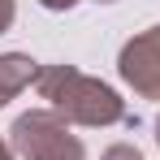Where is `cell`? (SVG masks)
Masks as SVG:
<instances>
[{
  "mask_svg": "<svg viewBox=\"0 0 160 160\" xmlns=\"http://www.w3.org/2000/svg\"><path fill=\"white\" fill-rule=\"evenodd\" d=\"M156 147H160V112H156Z\"/></svg>",
  "mask_w": 160,
  "mask_h": 160,
  "instance_id": "9c48e42d",
  "label": "cell"
},
{
  "mask_svg": "<svg viewBox=\"0 0 160 160\" xmlns=\"http://www.w3.org/2000/svg\"><path fill=\"white\" fill-rule=\"evenodd\" d=\"M95 4H117V0H95Z\"/></svg>",
  "mask_w": 160,
  "mask_h": 160,
  "instance_id": "30bf717a",
  "label": "cell"
},
{
  "mask_svg": "<svg viewBox=\"0 0 160 160\" xmlns=\"http://www.w3.org/2000/svg\"><path fill=\"white\" fill-rule=\"evenodd\" d=\"M0 160H18V152H13V147H9L4 138H0Z\"/></svg>",
  "mask_w": 160,
  "mask_h": 160,
  "instance_id": "ba28073f",
  "label": "cell"
},
{
  "mask_svg": "<svg viewBox=\"0 0 160 160\" xmlns=\"http://www.w3.org/2000/svg\"><path fill=\"white\" fill-rule=\"evenodd\" d=\"M18 22V0H0V35H9Z\"/></svg>",
  "mask_w": 160,
  "mask_h": 160,
  "instance_id": "8992f818",
  "label": "cell"
},
{
  "mask_svg": "<svg viewBox=\"0 0 160 160\" xmlns=\"http://www.w3.org/2000/svg\"><path fill=\"white\" fill-rule=\"evenodd\" d=\"M100 160H143V152H138L134 143H112V147H104Z\"/></svg>",
  "mask_w": 160,
  "mask_h": 160,
  "instance_id": "5b68a950",
  "label": "cell"
},
{
  "mask_svg": "<svg viewBox=\"0 0 160 160\" xmlns=\"http://www.w3.org/2000/svg\"><path fill=\"white\" fill-rule=\"evenodd\" d=\"M39 4H43L48 13H69V9H74L78 0H39Z\"/></svg>",
  "mask_w": 160,
  "mask_h": 160,
  "instance_id": "52a82bcc",
  "label": "cell"
},
{
  "mask_svg": "<svg viewBox=\"0 0 160 160\" xmlns=\"http://www.w3.org/2000/svg\"><path fill=\"white\" fill-rule=\"evenodd\" d=\"M39 69L43 65L30 52H0V108L9 104V100H18L26 87H35Z\"/></svg>",
  "mask_w": 160,
  "mask_h": 160,
  "instance_id": "277c9868",
  "label": "cell"
},
{
  "mask_svg": "<svg viewBox=\"0 0 160 160\" xmlns=\"http://www.w3.org/2000/svg\"><path fill=\"white\" fill-rule=\"evenodd\" d=\"M35 91L43 108L61 112L69 126H87V130H104V126H121L130 121L126 112V100L117 95V87H108L104 78H91L82 74L78 65H43L39 78H35Z\"/></svg>",
  "mask_w": 160,
  "mask_h": 160,
  "instance_id": "6da1fadb",
  "label": "cell"
},
{
  "mask_svg": "<svg viewBox=\"0 0 160 160\" xmlns=\"http://www.w3.org/2000/svg\"><path fill=\"white\" fill-rule=\"evenodd\" d=\"M9 147L18 152V160H87L82 138L52 108L18 112L9 126Z\"/></svg>",
  "mask_w": 160,
  "mask_h": 160,
  "instance_id": "7a4b0ae2",
  "label": "cell"
},
{
  "mask_svg": "<svg viewBox=\"0 0 160 160\" xmlns=\"http://www.w3.org/2000/svg\"><path fill=\"white\" fill-rule=\"evenodd\" d=\"M117 78L126 82L138 100H156L160 104V22L121 43V52H117Z\"/></svg>",
  "mask_w": 160,
  "mask_h": 160,
  "instance_id": "3957f363",
  "label": "cell"
}]
</instances>
